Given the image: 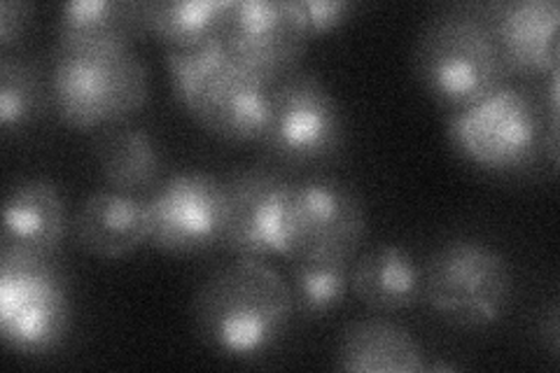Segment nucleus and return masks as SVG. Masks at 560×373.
<instances>
[{
    "instance_id": "obj_7",
    "label": "nucleus",
    "mask_w": 560,
    "mask_h": 373,
    "mask_svg": "<svg viewBox=\"0 0 560 373\" xmlns=\"http://www.w3.org/2000/svg\"><path fill=\"white\" fill-rule=\"evenodd\" d=\"M346 124L337 98L311 70L294 68L271 84V121L261 140L278 164L306 168L339 154Z\"/></svg>"
},
{
    "instance_id": "obj_22",
    "label": "nucleus",
    "mask_w": 560,
    "mask_h": 373,
    "mask_svg": "<svg viewBox=\"0 0 560 373\" xmlns=\"http://www.w3.org/2000/svg\"><path fill=\"white\" fill-rule=\"evenodd\" d=\"M164 61L175 98L189 115H195L208 89L234 63V57L224 40L215 38L195 47H164Z\"/></svg>"
},
{
    "instance_id": "obj_1",
    "label": "nucleus",
    "mask_w": 560,
    "mask_h": 373,
    "mask_svg": "<svg viewBox=\"0 0 560 373\" xmlns=\"http://www.w3.org/2000/svg\"><path fill=\"white\" fill-rule=\"evenodd\" d=\"M288 280L259 257H236L210 273L195 296L199 339L230 360L265 358L294 319Z\"/></svg>"
},
{
    "instance_id": "obj_18",
    "label": "nucleus",
    "mask_w": 560,
    "mask_h": 373,
    "mask_svg": "<svg viewBox=\"0 0 560 373\" xmlns=\"http://www.w3.org/2000/svg\"><path fill=\"white\" fill-rule=\"evenodd\" d=\"M337 369L355 373L425 371L423 350L413 336L388 319L366 317L350 323L339 339Z\"/></svg>"
},
{
    "instance_id": "obj_25",
    "label": "nucleus",
    "mask_w": 560,
    "mask_h": 373,
    "mask_svg": "<svg viewBox=\"0 0 560 373\" xmlns=\"http://www.w3.org/2000/svg\"><path fill=\"white\" fill-rule=\"evenodd\" d=\"M33 20V5L24 0H3L0 3V45L10 47L24 38Z\"/></svg>"
},
{
    "instance_id": "obj_5",
    "label": "nucleus",
    "mask_w": 560,
    "mask_h": 373,
    "mask_svg": "<svg viewBox=\"0 0 560 373\" xmlns=\"http://www.w3.org/2000/svg\"><path fill=\"white\" fill-rule=\"evenodd\" d=\"M446 131L465 162L498 175L530 168L547 140L535 98L506 82L481 101L451 113Z\"/></svg>"
},
{
    "instance_id": "obj_19",
    "label": "nucleus",
    "mask_w": 560,
    "mask_h": 373,
    "mask_svg": "<svg viewBox=\"0 0 560 373\" xmlns=\"http://www.w3.org/2000/svg\"><path fill=\"white\" fill-rule=\"evenodd\" d=\"M92 148L105 183L113 189L140 197L162 185L160 145L145 129L131 124H110L98 129Z\"/></svg>"
},
{
    "instance_id": "obj_9",
    "label": "nucleus",
    "mask_w": 560,
    "mask_h": 373,
    "mask_svg": "<svg viewBox=\"0 0 560 373\" xmlns=\"http://www.w3.org/2000/svg\"><path fill=\"white\" fill-rule=\"evenodd\" d=\"M150 245L168 255H197L222 245L224 183L201 171L175 173L150 197Z\"/></svg>"
},
{
    "instance_id": "obj_6",
    "label": "nucleus",
    "mask_w": 560,
    "mask_h": 373,
    "mask_svg": "<svg viewBox=\"0 0 560 373\" xmlns=\"http://www.w3.org/2000/svg\"><path fill=\"white\" fill-rule=\"evenodd\" d=\"M70 331V299L51 257L22 247L0 250V336L20 354L40 358Z\"/></svg>"
},
{
    "instance_id": "obj_11",
    "label": "nucleus",
    "mask_w": 560,
    "mask_h": 373,
    "mask_svg": "<svg viewBox=\"0 0 560 373\" xmlns=\"http://www.w3.org/2000/svg\"><path fill=\"white\" fill-rule=\"evenodd\" d=\"M224 250L236 257H290V180L267 168H241L226 177Z\"/></svg>"
},
{
    "instance_id": "obj_14",
    "label": "nucleus",
    "mask_w": 560,
    "mask_h": 373,
    "mask_svg": "<svg viewBox=\"0 0 560 373\" xmlns=\"http://www.w3.org/2000/svg\"><path fill=\"white\" fill-rule=\"evenodd\" d=\"M73 238L86 255L117 261L150 243L148 197L101 189L86 197L73 222Z\"/></svg>"
},
{
    "instance_id": "obj_17",
    "label": "nucleus",
    "mask_w": 560,
    "mask_h": 373,
    "mask_svg": "<svg viewBox=\"0 0 560 373\" xmlns=\"http://www.w3.org/2000/svg\"><path fill=\"white\" fill-rule=\"evenodd\" d=\"M145 33V0H70L57 16V47H131Z\"/></svg>"
},
{
    "instance_id": "obj_10",
    "label": "nucleus",
    "mask_w": 560,
    "mask_h": 373,
    "mask_svg": "<svg viewBox=\"0 0 560 373\" xmlns=\"http://www.w3.org/2000/svg\"><path fill=\"white\" fill-rule=\"evenodd\" d=\"M222 40L245 70L280 80L300 68L308 43L300 0H232Z\"/></svg>"
},
{
    "instance_id": "obj_4",
    "label": "nucleus",
    "mask_w": 560,
    "mask_h": 373,
    "mask_svg": "<svg viewBox=\"0 0 560 373\" xmlns=\"http://www.w3.org/2000/svg\"><path fill=\"white\" fill-rule=\"evenodd\" d=\"M512 296V264L483 241H448L423 266V299L455 327L495 325L510 308Z\"/></svg>"
},
{
    "instance_id": "obj_20",
    "label": "nucleus",
    "mask_w": 560,
    "mask_h": 373,
    "mask_svg": "<svg viewBox=\"0 0 560 373\" xmlns=\"http://www.w3.org/2000/svg\"><path fill=\"white\" fill-rule=\"evenodd\" d=\"M232 0H145L148 33L164 47H195L222 38Z\"/></svg>"
},
{
    "instance_id": "obj_8",
    "label": "nucleus",
    "mask_w": 560,
    "mask_h": 373,
    "mask_svg": "<svg viewBox=\"0 0 560 373\" xmlns=\"http://www.w3.org/2000/svg\"><path fill=\"white\" fill-rule=\"evenodd\" d=\"M366 234L358 191L337 177L313 175L290 187V257L350 261Z\"/></svg>"
},
{
    "instance_id": "obj_3",
    "label": "nucleus",
    "mask_w": 560,
    "mask_h": 373,
    "mask_svg": "<svg viewBox=\"0 0 560 373\" xmlns=\"http://www.w3.org/2000/svg\"><path fill=\"white\" fill-rule=\"evenodd\" d=\"M49 98L68 127L105 129L143 108L148 68L131 47H57Z\"/></svg>"
},
{
    "instance_id": "obj_2",
    "label": "nucleus",
    "mask_w": 560,
    "mask_h": 373,
    "mask_svg": "<svg viewBox=\"0 0 560 373\" xmlns=\"http://www.w3.org/2000/svg\"><path fill=\"white\" fill-rule=\"evenodd\" d=\"M413 70L432 101L451 113L467 108L506 82L495 35L486 8H448L418 35Z\"/></svg>"
},
{
    "instance_id": "obj_24",
    "label": "nucleus",
    "mask_w": 560,
    "mask_h": 373,
    "mask_svg": "<svg viewBox=\"0 0 560 373\" xmlns=\"http://www.w3.org/2000/svg\"><path fill=\"white\" fill-rule=\"evenodd\" d=\"M300 8L311 40L315 35H323L341 26L355 5L350 0H300Z\"/></svg>"
},
{
    "instance_id": "obj_15",
    "label": "nucleus",
    "mask_w": 560,
    "mask_h": 373,
    "mask_svg": "<svg viewBox=\"0 0 560 373\" xmlns=\"http://www.w3.org/2000/svg\"><path fill=\"white\" fill-rule=\"evenodd\" d=\"M66 231V201L55 183L31 177L8 191L3 206V245L55 257Z\"/></svg>"
},
{
    "instance_id": "obj_16",
    "label": "nucleus",
    "mask_w": 560,
    "mask_h": 373,
    "mask_svg": "<svg viewBox=\"0 0 560 373\" xmlns=\"http://www.w3.org/2000/svg\"><path fill=\"white\" fill-rule=\"evenodd\" d=\"M350 288L376 313L407 311L423 299V266L407 247L381 243L358 257L350 269Z\"/></svg>"
},
{
    "instance_id": "obj_23",
    "label": "nucleus",
    "mask_w": 560,
    "mask_h": 373,
    "mask_svg": "<svg viewBox=\"0 0 560 373\" xmlns=\"http://www.w3.org/2000/svg\"><path fill=\"white\" fill-rule=\"evenodd\" d=\"M47 94L38 68L5 55L0 59V127L5 133L22 129L45 113Z\"/></svg>"
},
{
    "instance_id": "obj_13",
    "label": "nucleus",
    "mask_w": 560,
    "mask_h": 373,
    "mask_svg": "<svg viewBox=\"0 0 560 373\" xmlns=\"http://www.w3.org/2000/svg\"><path fill=\"white\" fill-rule=\"evenodd\" d=\"M271 84L234 59L191 117L230 143H261L271 121Z\"/></svg>"
},
{
    "instance_id": "obj_21",
    "label": "nucleus",
    "mask_w": 560,
    "mask_h": 373,
    "mask_svg": "<svg viewBox=\"0 0 560 373\" xmlns=\"http://www.w3.org/2000/svg\"><path fill=\"white\" fill-rule=\"evenodd\" d=\"M288 285L294 313L320 319L343 304L350 288V261L292 257L288 259Z\"/></svg>"
},
{
    "instance_id": "obj_12",
    "label": "nucleus",
    "mask_w": 560,
    "mask_h": 373,
    "mask_svg": "<svg viewBox=\"0 0 560 373\" xmlns=\"http://www.w3.org/2000/svg\"><path fill=\"white\" fill-rule=\"evenodd\" d=\"M486 16L510 75H545L558 68L556 0H502L488 5Z\"/></svg>"
}]
</instances>
